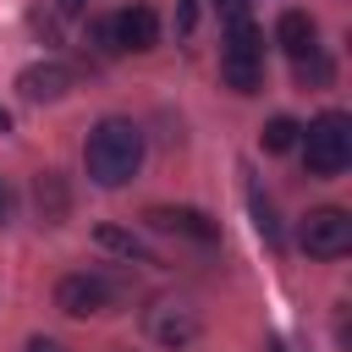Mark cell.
I'll return each mask as SVG.
<instances>
[{"label":"cell","instance_id":"1","mask_svg":"<svg viewBox=\"0 0 352 352\" xmlns=\"http://www.w3.org/2000/svg\"><path fill=\"white\" fill-rule=\"evenodd\" d=\"M138 165H143V132L126 116H104L82 143V170L99 187H126L138 176Z\"/></svg>","mask_w":352,"mask_h":352},{"label":"cell","instance_id":"22","mask_svg":"<svg viewBox=\"0 0 352 352\" xmlns=\"http://www.w3.org/2000/svg\"><path fill=\"white\" fill-rule=\"evenodd\" d=\"M6 121H11V116H6V110H0V126H6Z\"/></svg>","mask_w":352,"mask_h":352},{"label":"cell","instance_id":"18","mask_svg":"<svg viewBox=\"0 0 352 352\" xmlns=\"http://www.w3.org/2000/svg\"><path fill=\"white\" fill-rule=\"evenodd\" d=\"M242 6H248V0H214V11H226V16H231V22H236V16H248V11H242Z\"/></svg>","mask_w":352,"mask_h":352},{"label":"cell","instance_id":"14","mask_svg":"<svg viewBox=\"0 0 352 352\" xmlns=\"http://www.w3.org/2000/svg\"><path fill=\"white\" fill-rule=\"evenodd\" d=\"M94 236H99V248H110V253H121V258H138V264H154V253H148V248H143V242H138L132 231H121V226H99Z\"/></svg>","mask_w":352,"mask_h":352},{"label":"cell","instance_id":"21","mask_svg":"<svg viewBox=\"0 0 352 352\" xmlns=\"http://www.w3.org/2000/svg\"><path fill=\"white\" fill-rule=\"evenodd\" d=\"M264 352H286V346H280V341H264Z\"/></svg>","mask_w":352,"mask_h":352},{"label":"cell","instance_id":"5","mask_svg":"<svg viewBox=\"0 0 352 352\" xmlns=\"http://www.w3.org/2000/svg\"><path fill=\"white\" fill-rule=\"evenodd\" d=\"M110 302H116V286H110L104 275H94V270H72V275H60V280H55V308H60V314H72V319L104 314Z\"/></svg>","mask_w":352,"mask_h":352},{"label":"cell","instance_id":"13","mask_svg":"<svg viewBox=\"0 0 352 352\" xmlns=\"http://www.w3.org/2000/svg\"><path fill=\"white\" fill-rule=\"evenodd\" d=\"M248 209H253V226H258V236H264L270 248H280V242H286V231H280V220H275V204H270L258 187H248Z\"/></svg>","mask_w":352,"mask_h":352},{"label":"cell","instance_id":"6","mask_svg":"<svg viewBox=\"0 0 352 352\" xmlns=\"http://www.w3.org/2000/svg\"><path fill=\"white\" fill-rule=\"evenodd\" d=\"M143 330L160 341V346H187V341H198V308H187L182 297H154L148 308H143Z\"/></svg>","mask_w":352,"mask_h":352},{"label":"cell","instance_id":"7","mask_svg":"<svg viewBox=\"0 0 352 352\" xmlns=\"http://www.w3.org/2000/svg\"><path fill=\"white\" fill-rule=\"evenodd\" d=\"M143 220H148L154 231H165V236H187V242H198V248L220 242V226H214L204 209H187V204H154Z\"/></svg>","mask_w":352,"mask_h":352},{"label":"cell","instance_id":"19","mask_svg":"<svg viewBox=\"0 0 352 352\" xmlns=\"http://www.w3.org/2000/svg\"><path fill=\"white\" fill-rule=\"evenodd\" d=\"M6 209H11V198H6V182H0V226H6Z\"/></svg>","mask_w":352,"mask_h":352},{"label":"cell","instance_id":"16","mask_svg":"<svg viewBox=\"0 0 352 352\" xmlns=\"http://www.w3.org/2000/svg\"><path fill=\"white\" fill-rule=\"evenodd\" d=\"M192 28H198V0H176V33L187 38Z\"/></svg>","mask_w":352,"mask_h":352},{"label":"cell","instance_id":"12","mask_svg":"<svg viewBox=\"0 0 352 352\" xmlns=\"http://www.w3.org/2000/svg\"><path fill=\"white\" fill-rule=\"evenodd\" d=\"M292 72H297L302 88H330V82H336V60H330L324 50H308L302 60H292Z\"/></svg>","mask_w":352,"mask_h":352},{"label":"cell","instance_id":"15","mask_svg":"<svg viewBox=\"0 0 352 352\" xmlns=\"http://www.w3.org/2000/svg\"><path fill=\"white\" fill-rule=\"evenodd\" d=\"M297 138H302V126H297L292 116H270V126H264V148H270V154L297 148Z\"/></svg>","mask_w":352,"mask_h":352},{"label":"cell","instance_id":"8","mask_svg":"<svg viewBox=\"0 0 352 352\" xmlns=\"http://www.w3.org/2000/svg\"><path fill=\"white\" fill-rule=\"evenodd\" d=\"M110 33H116V50H154L160 16H154V6H126V11L110 16Z\"/></svg>","mask_w":352,"mask_h":352},{"label":"cell","instance_id":"11","mask_svg":"<svg viewBox=\"0 0 352 352\" xmlns=\"http://www.w3.org/2000/svg\"><path fill=\"white\" fill-rule=\"evenodd\" d=\"M33 209H38V220H44V226H60V220H66L72 192H66L60 170H38V176H33Z\"/></svg>","mask_w":352,"mask_h":352},{"label":"cell","instance_id":"10","mask_svg":"<svg viewBox=\"0 0 352 352\" xmlns=\"http://www.w3.org/2000/svg\"><path fill=\"white\" fill-rule=\"evenodd\" d=\"M275 44H280L292 60H302L308 50H319V28H314V16H308V11H280V22H275Z\"/></svg>","mask_w":352,"mask_h":352},{"label":"cell","instance_id":"2","mask_svg":"<svg viewBox=\"0 0 352 352\" xmlns=\"http://www.w3.org/2000/svg\"><path fill=\"white\" fill-rule=\"evenodd\" d=\"M297 148H302L308 176H341V170L352 165V116H346V110L314 116V121L302 126Z\"/></svg>","mask_w":352,"mask_h":352},{"label":"cell","instance_id":"4","mask_svg":"<svg viewBox=\"0 0 352 352\" xmlns=\"http://www.w3.org/2000/svg\"><path fill=\"white\" fill-rule=\"evenodd\" d=\"M297 248H302L308 258H319V264L341 258V253L352 248V209H341V204H319V209H308L302 226H297Z\"/></svg>","mask_w":352,"mask_h":352},{"label":"cell","instance_id":"9","mask_svg":"<svg viewBox=\"0 0 352 352\" xmlns=\"http://www.w3.org/2000/svg\"><path fill=\"white\" fill-rule=\"evenodd\" d=\"M16 88H22V99H33V104L60 99V94L72 88V66H60V60H33V66H22Z\"/></svg>","mask_w":352,"mask_h":352},{"label":"cell","instance_id":"3","mask_svg":"<svg viewBox=\"0 0 352 352\" xmlns=\"http://www.w3.org/2000/svg\"><path fill=\"white\" fill-rule=\"evenodd\" d=\"M220 82H226L231 94H258V88H264V33H258L248 16H236V22L226 28Z\"/></svg>","mask_w":352,"mask_h":352},{"label":"cell","instance_id":"20","mask_svg":"<svg viewBox=\"0 0 352 352\" xmlns=\"http://www.w3.org/2000/svg\"><path fill=\"white\" fill-rule=\"evenodd\" d=\"M82 6H88V0H60V11H82Z\"/></svg>","mask_w":352,"mask_h":352},{"label":"cell","instance_id":"17","mask_svg":"<svg viewBox=\"0 0 352 352\" xmlns=\"http://www.w3.org/2000/svg\"><path fill=\"white\" fill-rule=\"evenodd\" d=\"M22 352H66V346H60V341H50V336H33Z\"/></svg>","mask_w":352,"mask_h":352}]
</instances>
